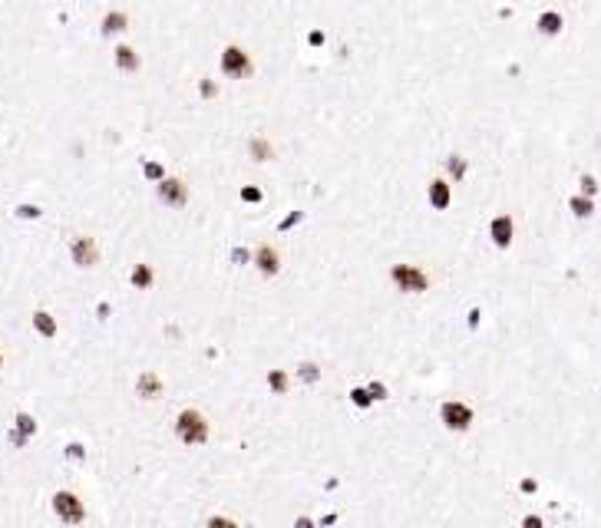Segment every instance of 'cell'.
<instances>
[{
	"label": "cell",
	"mask_w": 601,
	"mask_h": 528,
	"mask_svg": "<svg viewBox=\"0 0 601 528\" xmlns=\"http://www.w3.org/2000/svg\"><path fill=\"white\" fill-rule=\"evenodd\" d=\"M538 30L548 33V37H555V33L562 30V17H558V13H542V17H538Z\"/></svg>",
	"instance_id": "277c9868"
},
{
	"label": "cell",
	"mask_w": 601,
	"mask_h": 528,
	"mask_svg": "<svg viewBox=\"0 0 601 528\" xmlns=\"http://www.w3.org/2000/svg\"><path fill=\"white\" fill-rule=\"evenodd\" d=\"M221 70H225V73H231V76H241V73H248L252 66H248V60H245V53H241V50H235V46H231V50H225Z\"/></svg>",
	"instance_id": "3957f363"
},
{
	"label": "cell",
	"mask_w": 601,
	"mask_h": 528,
	"mask_svg": "<svg viewBox=\"0 0 601 528\" xmlns=\"http://www.w3.org/2000/svg\"><path fill=\"white\" fill-rule=\"evenodd\" d=\"M73 261H77L79 268L96 264V245H93V238H77L73 241Z\"/></svg>",
	"instance_id": "7a4b0ae2"
},
{
	"label": "cell",
	"mask_w": 601,
	"mask_h": 528,
	"mask_svg": "<svg viewBox=\"0 0 601 528\" xmlns=\"http://www.w3.org/2000/svg\"><path fill=\"white\" fill-rule=\"evenodd\" d=\"M139 387H143V393H149V389L155 393V389H159V383H155L153 377H143V383H139Z\"/></svg>",
	"instance_id": "9c48e42d"
},
{
	"label": "cell",
	"mask_w": 601,
	"mask_h": 528,
	"mask_svg": "<svg viewBox=\"0 0 601 528\" xmlns=\"http://www.w3.org/2000/svg\"><path fill=\"white\" fill-rule=\"evenodd\" d=\"M122 27H126V17H122V13H110V17L103 20V30L106 33H116V30H122Z\"/></svg>",
	"instance_id": "52a82bcc"
},
{
	"label": "cell",
	"mask_w": 601,
	"mask_h": 528,
	"mask_svg": "<svg viewBox=\"0 0 601 528\" xmlns=\"http://www.w3.org/2000/svg\"><path fill=\"white\" fill-rule=\"evenodd\" d=\"M116 60H119V66H122V70H136V66H139V60L132 56V50H129V46H119V50H116Z\"/></svg>",
	"instance_id": "8992f818"
},
{
	"label": "cell",
	"mask_w": 601,
	"mask_h": 528,
	"mask_svg": "<svg viewBox=\"0 0 601 528\" xmlns=\"http://www.w3.org/2000/svg\"><path fill=\"white\" fill-rule=\"evenodd\" d=\"M571 208H575V215H591V202L585 198H571Z\"/></svg>",
	"instance_id": "ba28073f"
},
{
	"label": "cell",
	"mask_w": 601,
	"mask_h": 528,
	"mask_svg": "<svg viewBox=\"0 0 601 528\" xmlns=\"http://www.w3.org/2000/svg\"><path fill=\"white\" fill-rule=\"evenodd\" d=\"M0 363H4V356H0Z\"/></svg>",
	"instance_id": "8fae6325"
},
{
	"label": "cell",
	"mask_w": 601,
	"mask_h": 528,
	"mask_svg": "<svg viewBox=\"0 0 601 528\" xmlns=\"http://www.w3.org/2000/svg\"><path fill=\"white\" fill-rule=\"evenodd\" d=\"M33 323H37V330H40V334H46V337H53L56 334V323H53V317H50V314H33Z\"/></svg>",
	"instance_id": "5b68a950"
},
{
	"label": "cell",
	"mask_w": 601,
	"mask_h": 528,
	"mask_svg": "<svg viewBox=\"0 0 601 528\" xmlns=\"http://www.w3.org/2000/svg\"><path fill=\"white\" fill-rule=\"evenodd\" d=\"M17 423H20L23 432H33V420H30V416H17Z\"/></svg>",
	"instance_id": "30bf717a"
},
{
	"label": "cell",
	"mask_w": 601,
	"mask_h": 528,
	"mask_svg": "<svg viewBox=\"0 0 601 528\" xmlns=\"http://www.w3.org/2000/svg\"><path fill=\"white\" fill-rule=\"evenodd\" d=\"M53 508H56V515L66 518V522H83V506H79V498L70 496V492H60V496L53 498Z\"/></svg>",
	"instance_id": "6da1fadb"
}]
</instances>
